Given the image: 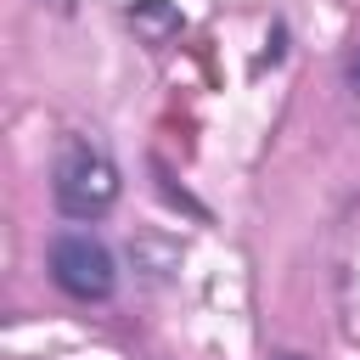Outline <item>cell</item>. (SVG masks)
I'll use <instances>...</instances> for the list:
<instances>
[{
	"label": "cell",
	"mask_w": 360,
	"mask_h": 360,
	"mask_svg": "<svg viewBox=\"0 0 360 360\" xmlns=\"http://www.w3.org/2000/svg\"><path fill=\"white\" fill-rule=\"evenodd\" d=\"M51 6H62V11H68V0H51Z\"/></svg>",
	"instance_id": "obj_6"
},
{
	"label": "cell",
	"mask_w": 360,
	"mask_h": 360,
	"mask_svg": "<svg viewBox=\"0 0 360 360\" xmlns=\"http://www.w3.org/2000/svg\"><path fill=\"white\" fill-rule=\"evenodd\" d=\"M129 28H135L146 45H169V39L186 28V17H180L174 0H135V6H129Z\"/></svg>",
	"instance_id": "obj_3"
},
{
	"label": "cell",
	"mask_w": 360,
	"mask_h": 360,
	"mask_svg": "<svg viewBox=\"0 0 360 360\" xmlns=\"http://www.w3.org/2000/svg\"><path fill=\"white\" fill-rule=\"evenodd\" d=\"M51 281H56L68 298H79V304L112 298V287H118L112 248H107L101 236H90V231H62V236L51 242Z\"/></svg>",
	"instance_id": "obj_2"
},
{
	"label": "cell",
	"mask_w": 360,
	"mask_h": 360,
	"mask_svg": "<svg viewBox=\"0 0 360 360\" xmlns=\"http://www.w3.org/2000/svg\"><path fill=\"white\" fill-rule=\"evenodd\" d=\"M343 90H349V101L360 107V45L349 51V62H343Z\"/></svg>",
	"instance_id": "obj_4"
},
{
	"label": "cell",
	"mask_w": 360,
	"mask_h": 360,
	"mask_svg": "<svg viewBox=\"0 0 360 360\" xmlns=\"http://www.w3.org/2000/svg\"><path fill=\"white\" fill-rule=\"evenodd\" d=\"M51 197L68 219H101L118 202V163L101 141L90 135H62L51 158Z\"/></svg>",
	"instance_id": "obj_1"
},
{
	"label": "cell",
	"mask_w": 360,
	"mask_h": 360,
	"mask_svg": "<svg viewBox=\"0 0 360 360\" xmlns=\"http://www.w3.org/2000/svg\"><path fill=\"white\" fill-rule=\"evenodd\" d=\"M276 360H304V354H292V349H287V354H276Z\"/></svg>",
	"instance_id": "obj_5"
}]
</instances>
